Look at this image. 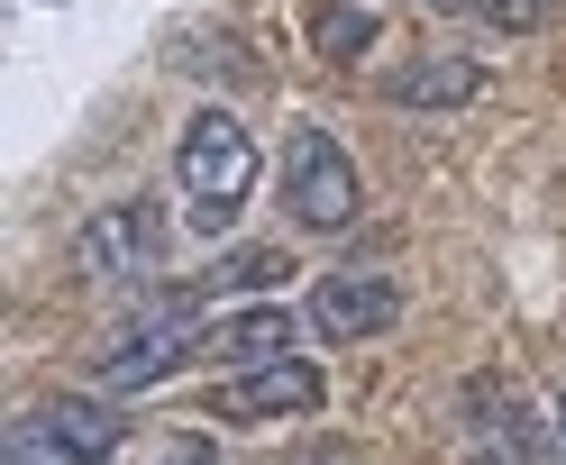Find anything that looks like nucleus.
<instances>
[{"label": "nucleus", "instance_id": "13", "mask_svg": "<svg viewBox=\"0 0 566 465\" xmlns=\"http://www.w3.org/2000/svg\"><path fill=\"white\" fill-rule=\"evenodd\" d=\"M220 283H229V293H274V283H283V256L247 246V256H229V265H220Z\"/></svg>", "mask_w": 566, "mask_h": 465}, {"label": "nucleus", "instance_id": "5", "mask_svg": "<svg viewBox=\"0 0 566 465\" xmlns=\"http://www.w3.org/2000/svg\"><path fill=\"white\" fill-rule=\"evenodd\" d=\"M128 447V429L101 411V402H46V411H28L0 429V456L10 465H55V456H119Z\"/></svg>", "mask_w": 566, "mask_h": 465}, {"label": "nucleus", "instance_id": "11", "mask_svg": "<svg viewBox=\"0 0 566 465\" xmlns=\"http://www.w3.org/2000/svg\"><path fill=\"white\" fill-rule=\"evenodd\" d=\"M311 46H321L329 64H357L375 46V10H321V19H311Z\"/></svg>", "mask_w": 566, "mask_h": 465}, {"label": "nucleus", "instance_id": "8", "mask_svg": "<svg viewBox=\"0 0 566 465\" xmlns=\"http://www.w3.org/2000/svg\"><path fill=\"white\" fill-rule=\"evenodd\" d=\"M402 319V293H394V274H375V265H338L311 283V338H384Z\"/></svg>", "mask_w": 566, "mask_h": 465}, {"label": "nucleus", "instance_id": "6", "mask_svg": "<svg viewBox=\"0 0 566 465\" xmlns=\"http://www.w3.org/2000/svg\"><path fill=\"white\" fill-rule=\"evenodd\" d=\"M321 366L311 356H265V366H229V383H220V420H238V429H256V420H311L321 411Z\"/></svg>", "mask_w": 566, "mask_h": 465}, {"label": "nucleus", "instance_id": "14", "mask_svg": "<svg viewBox=\"0 0 566 465\" xmlns=\"http://www.w3.org/2000/svg\"><path fill=\"white\" fill-rule=\"evenodd\" d=\"M557 438H566V392H557Z\"/></svg>", "mask_w": 566, "mask_h": 465}, {"label": "nucleus", "instance_id": "9", "mask_svg": "<svg viewBox=\"0 0 566 465\" xmlns=\"http://www.w3.org/2000/svg\"><path fill=\"white\" fill-rule=\"evenodd\" d=\"M475 92H484V74L467 55H402L394 74H384V101H394V110H467Z\"/></svg>", "mask_w": 566, "mask_h": 465}, {"label": "nucleus", "instance_id": "7", "mask_svg": "<svg viewBox=\"0 0 566 465\" xmlns=\"http://www.w3.org/2000/svg\"><path fill=\"white\" fill-rule=\"evenodd\" d=\"M457 411H467V447L475 456H566V438L521 402L512 383H493V374H475L467 392H457Z\"/></svg>", "mask_w": 566, "mask_h": 465}, {"label": "nucleus", "instance_id": "3", "mask_svg": "<svg viewBox=\"0 0 566 465\" xmlns=\"http://www.w3.org/2000/svg\"><path fill=\"white\" fill-rule=\"evenodd\" d=\"M165 256V210L156 201H111L74 229V274L83 283H147Z\"/></svg>", "mask_w": 566, "mask_h": 465}, {"label": "nucleus", "instance_id": "2", "mask_svg": "<svg viewBox=\"0 0 566 465\" xmlns=\"http://www.w3.org/2000/svg\"><path fill=\"white\" fill-rule=\"evenodd\" d=\"M357 201H366V183H357V165H347V147L329 128H293V147H283V210L329 237V229L357 220Z\"/></svg>", "mask_w": 566, "mask_h": 465}, {"label": "nucleus", "instance_id": "4", "mask_svg": "<svg viewBox=\"0 0 566 465\" xmlns=\"http://www.w3.org/2000/svg\"><path fill=\"white\" fill-rule=\"evenodd\" d=\"M174 173H184L192 201H247V183H256V137H247V119L201 110L184 128V147H174Z\"/></svg>", "mask_w": 566, "mask_h": 465}, {"label": "nucleus", "instance_id": "12", "mask_svg": "<svg viewBox=\"0 0 566 465\" xmlns=\"http://www.w3.org/2000/svg\"><path fill=\"white\" fill-rule=\"evenodd\" d=\"M467 10H475L484 28H503V38H530V28H548L557 0H467Z\"/></svg>", "mask_w": 566, "mask_h": 465}, {"label": "nucleus", "instance_id": "10", "mask_svg": "<svg viewBox=\"0 0 566 465\" xmlns=\"http://www.w3.org/2000/svg\"><path fill=\"white\" fill-rule=\"evenodd\" d=\"M311 329V310H283V302H256V310H229L210 329V356L220 366H265V356H293Z\"/></svg>", "mask_w": 566, "mask_h": 465}, {"label": "nucleus", "instance_id": "1", "mask_svg": "<svg viewBox=\"0 0 566 465\" xmlns=\"http://www.w3.org/2000/svg\"><path fill=\"white\" fill-rule=\"evenodd\" d=\"M192 338H201V293H165L119 347H101L92 383H101V392H147V383H165V374L192 356Z\"/></svg>", "mask_w": 566, "mask_h": 465}]
</instances>
